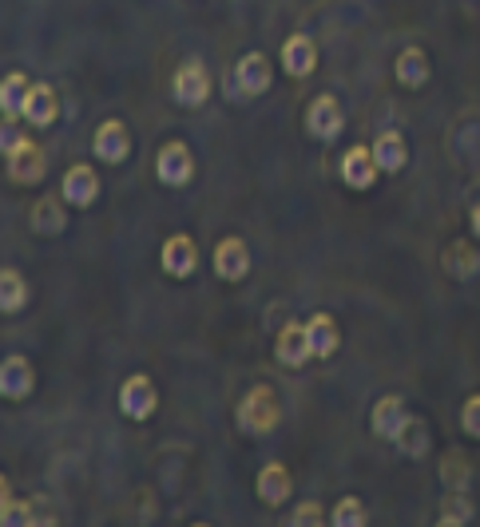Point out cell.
<instances>
[{"label":"cell","mask_w":480,"mask_h":527,"mask_svg":"<svg viewBox=\"0 0 480 527\" xmlns=\"http://www.w3.org/2000/svg\"><path fill=\"white\" fill-rule=\"evenodd\" d=\"M254 492H258V500L266 508H282L290 500V492H294V480H290L286 464H266L258 472V480H254Z\"/></svg>","instance_id":"19"},{"label":"cell","mask_w":480,"mask_h":527,"mask_svg":"<svg viewBox=\"0 0 480 527\" xmlns=\"http://www.w3.org/2000/svg\"><path fill=\"white\" fill-rule=\"evenodd\" d=\"M441 266H445L449 278H457V282H473V278H480V250L477 246H469V238H457V242L445 246Z\"/></svg>","instance_id":"18"},{"label":"cell","mask_w":480,"mask_h":527,"mask_svg":"<svg viewBox=\"0 0 480 527\" xmlns=\"http://www.w3.org/2000/svg\"><path fill=\"white\" fill-rule=\"evenodd\" d=\"M171 100L179 107H203L211 100V72L203 60H187L175 68V80H171Z\"/></svg>","instance_id":"4"},{"label":"cell","mask_w":480,"mask_h":527,"mask_svg":"<svg viewBox=\"0 0 480 527\" xmlns=\"http://www.w3.org/2000/svg\"><path fill=\"white\" fill-rule=\"evenodd\" d=\"M28 298H32V290H28V282H24V274H16V270H0V314H20L24 306H28Z\"/></svg>","instance_id":"25"},{"label":"cell","mask_w":480,"mask_h":527,"mask_svg":"<svg viewBox=\"0 0 480 527\" xmlns=\"http://www.w3.org/2000/svg\"><path fill=\"white\" fill-rule=\"evenodd\" d=\"M155 179L163 187H175V191L191 187V179H195V155H191V147L183 139H171V143L159 147V155H155Z\"/></svg>","instance_id":"2"},{"label":"cell","mask_w":480,"mask_h":527,"mask_svg":"<svg viewBox=\"0 0 480 527\" xmlns=\"http://www.w3.org/2000/svg\"><path fill=\"white\" fill-rule=\"evenodd\" d=\"M441 476H445V488H449V492H469V484H473V468H469L461 456H445Z\"/></svg>","instance_id":"28"},{"label":"cell","mask_w":480,"mask_h":527,"mask_svg":"<svg viewBox=\"0 0 480 527\" xmlns=\"http://www.w3.org/2000/svg\"><path fill=\"white\" fill-rule=\"evenodd\" d=\"M28 92H32V80H28L24 72L4 76V80H0V115L24 119V100H28Z\"/></svg>","instance_id":"23"},{"label":"cell","mask_w":480,"mask_h":527,"mask_svg":"<svg viewBox=\"0 0 480 527\" xmlns=\"http://www.w3.org/2000/svg\"><path fill=\"white\" fill-rule=\"evenodd\" d=\"M24 139H28V135H24V131H20V123H16V119H8V115H4V119H0V155H4V159H8V155H12V151H16V147H20V143H24Z\"/></svg>","instance_id":"31"},{"label":"cell","mask_w":480,"mask_h":527,"mask_svg":"<svg viewBox=\"0 0 480 527\" xmlns=\"http://www.w3.org/2000/svg\"><path fill=\"white\" fill-rule=\"evenodd\" d=\"M32 389H36V369H32V361L20 357V353L4 357V361H0V397H4V401H24V397H32Z\"/></svg>","instance_id":"10"},{"label":"cell","mask_w":480,"mask_h":527,"mask_svg":"<svg viewBox=\"0 0 480 527\" xmlns=\"http://www.w3.org/2000/svg\"><path fill=\"white\" fill-rule=\"evenodd\" d=\"M56 115H60L56 92H52L48 84H32V92H28V100H24V123H28V127H52Z\"/></svg>","instance_id":"22"},{"label":"cell","mask_w":480,"mask_h":527,"mask_svg":"<svg viewBox=\"0 0 480 527\" xmlns=\"http://www.w3.org/2000/svg\"><path fill=\"white\" fill-rule=\"evenodd\" d=\"M318 524H326V516H322V504H298L294 508V516H290V527H318Z\"/></svg>","instance_id":"33"},{"label":"cell","mask_w":480,"mask_h":527,"mask_svg":"<svg viewBox=\"0 0 480 527\" xmlns=\"http://www.w3.org/2000/svg\"><path fill=\"white\" fill-rule=\"evenodd\" d=\"M473 516H477V508H473L469 492H449V496L441 500V512H437L441 527H465V524H473Z\"/></svg>","instance_id":"26"},{"label":"cell","mask_w":480,"mask_h":527,"mask_svg":"<svg viewBox=\"0 0 480 527\" xmlns=\"http://www.w3.org/2000/svg\"><path fill=\"white\" fill-rule=\"evenodd\" d=\"M469 226H473V238H480V199L477 207H473V214H469Z\"/></svg>","instance_id":"35"},{"label":"cell","mask_w":480,"mask_h":527,"mask_svg":"<svg viewBox=\"0 0 480 527\" xmlns=\"http://www.w3.org/2000/svg\"><path fill=\"white\" fill-rule=\"evenodd\" d=\"M369 151H373L381 175H397V171H405V163H409V143H405L401 131H381V135L373 139Z\"/></svg>","instance_id":"21"},{"label":"cell","mask_w":480,"mask_h":527,"mask_svg":"<svg viewBox=\"0 0 480 527\" xmlns=\"http://www.w3.org/2000/svg\"><path fill=\"white\" fill-rule=\"evenodd\" d=\"M397 444L405 448V456H425V448H429V432H425V424L409 421V428L401 432V440H397Z\"/></svg>","instance_id":"30"},{"label":"cell","mask_w":480,"mask_h":527,"mask_svg":"<svg viewBox=\"0 0 480 527\" xmlns=\"http://www.w3.org/2000/svg\"><path fill=\"white\" fill-rule=\"evenodd\" d=\"M44 175H48V155L40 151V143L24 139V143L8 155V179H12L16 187H36Z\"/></svg>","instance_id":"8"},{"label":"cell","mask_w":480,"mask_h":527,"mask_svg":"<svg viewBox=\"0 0 480 527\" xmlns=\"http://www.w3.org/2000/svg\"><path fill=\"white\" fill-rule=\"evenodd\" d=\"M64 226H68V214H64V199L48 195V199H40V203L32 207V230H36V234H44V238H56V234H60Z\"/></svg>","instance_id":"24"},{"label":"cell","mask_w":480,"mask_h":527,"mask_svg":"<svg viewBox=\"0 0 480 527\" xmlns=\"http://www.w3.org/2000/svg\"><path fill=\"white\" fill-rule=\"evenodd\" d=\"M409 405L401 401V397H381L377 405H373V413H369V428H373V436L377 440H385V444H397L401 440V432L409 428Z\"/></svg>","instance_id":"7"},{"label":"cell","mask_w":480,"mask_h":527,"mask_svg":"<svg viewBox=\"0 0 480 527\" xmlns=\"http://www.w3.org/2000/svg\"><path fill=\"white\" fill-rule=\"evenodd\" d=\"M393 76H397L401 88L421 92V88L429 84V76H433V64H429L425 48H405V52L397 56V64H393Z\"/></svg>","instance_id":"20"},{"label":"cell","mask_w":480,"mask_h":527,"mask_svg":"<svg viewBox=\"0 0 480 527\" xmlns=\"http://www.w3.org/2000/svg\"><path fill=\"white\" fill-rule=\"evenodd\" d=\"M250 250H246V242L242 238H223L219 246H215V274L223 278V282H242L246 274H250Z\"/></svg>","instance_id":"16"},{"label":"cell","mask_w":480,"mask_h":527,"mask_svg":"<svg viewBox=\"0 0 480 527\" xmlns=\"http://www.w3.org/2000/svg\"><path fill=\"white\" fill-rule=\"evenodd\" d=\"M155 409H159V393H155L151 377L131 373L120 385V413L127 421H151Z\"/></svg>","instance_id":"6"},{"label":"cell","mask_w":480,"mask_h":527,"mask_svg":"<svg viewBox=\"0 0 480 527\" xmlns=\"http://www.w3.org/2000/svg\"><path fill=\"white\" fill-rule=\"evenodd\" d=\"M342 131H346V111H342V100H338V96H330V92L314 96L310 107H306V135H310V139H318V143H334V139H342Z\"/></svg>","instance_id":"3"},{"label":"cell","mask_w":480,"mask_h":527,"mask_svg":"<svg viewBox=\"0 0 480 527\" xmlns=\"http://www.w3.org/2000/svg\"><path fill=\"white\" fill-rule=\"evenodd\" d=\"M0 527H36V504L8 500V508L0 512Z\"/></svg>","instance_id":"29"},{"label":"cell","mask_w":480,"mask_h":527,"mask_svg":"<svg viewBox=\"0 0 480 527\" xmlns=\"http://www.w3.org/2000/svg\"><path fill=\"white\" fill-rule=\"evenodd\" d=\"M92 151H96L100 163L120 167L123 159L131 155V131L123 127L120 119H104V123L96 127V135H92Z\"/></svg>","instance_id":"11"},{"label":"cell","mask_w":480,"mask_h":527,"mask_svg":"<svg viewBox=\"0 0 480 527\" xmlns=\"http://www.w3.org/2000/svg\"><path fill=\"white\" fill-rule=\"evenodd\" d=\"M461 428L469 440H480V393H473L465 405H461Z\"/></svg>","instance_id":"32"},{"label":"cell","mask_w":480,"mask_h":527,"mask_svg":"<svg viewBox=\"0 0 480 527\" xmlns=\"http://www.w3.org/2000/svg\"><path fill=\"white\" fill-rule=\"evenodd\" d=\"M235 421L246 436H270L278 421H282V405H278V393L270 385H254L246 389V397L239 401L235 409Z\"/></svg>","instance_id":"1"},{"label":"cell","mask_w":480,"mask_h":527,"mask_svg":"<svg viewBox=\"0 0 480 527\" xmlns=\"http://www.w3.org/2000/svg\"><path fill=\"white\" fill-rule=\"evenodd\" d=\"M159 266L171 274V278H191L199 270V246L191 234H171L159 250Z\"/></svg>","instance_id":"9"},{"label":"cell","mask_w":480,"mask_h":527,"mask_svg":"<svg viewBox=\"0 0 480 527\" xmlns=\"http://www.w3.org/2000/svg\"><path fill=\"white\" fill-rule=\"evenodd\" d=\"M60 199L68 207H92L100 199V175H96V167H88V163L68 167V175L60 183Z\"/></svg>","instance_id":"13"},{"label":"cell","mask_w":480,"mask_h":527,"mask_svg":"<svg viewBox=\"0 0 480 527\" xmlns=\"http://www.w3.org/2000/svg\"><path fill=\"white\" fill-rule=\"evenodd\" d=\"M306 341H310V357L314 361H330L342 345V333H338V321L330 314H310L306 321Z\"/></svg>","instance_id":"17"},{"label":"cell","mask_w":480,"mask_h":527,"mask_svg":"<svg viewBox=\"0 0 480 527\" xmlns=\"http://www.w3.org/2000/svg\"><path fill=\"white\" fill-rule=\"evenodd\" d=\"M342 183L350 187V191H369L373 183H377V175H381V167H377V159H373V151L369 147H350L346 155H342Z\"/></svg>","instance_id":"14"},{"label":"cell","mask_w":480,"mask_h":527,"mask_svg":"<svg viewBox=\"0 0 480 527\" xmlns=\"http://www.w3.org/2000/svg\"><path fill=\"white\" fill-rule=\"evenodd\" d=\"M274 357L286 369H302L310 361V341H306V321H286L278 341H274Z\"/></svg>","instance_id":"15"},{"label":"cell","mask_w":480,"mask_h":527,"mask_svg":"<svg viewBox=\"0 0 480 527\" xmlns=\"http://www.w3.org/2000/svg\"><path fill=\"white\" fill-rule=\"evenodd\" d=\"M330 524L334 527H365L369 524V512H365V504H361L358 496H346V500H338V504H334Z\"/></svg>","instance_id":"27"},{"label":"cell","mask_w":480,"mask_h":527,"mask_svg":"<svg viewBox=\"0 0 480 527\" xmlns=\"http://www.w3.org/2000/svg\"><path fill=\"white\" fill-rule=\"evenodd\" d=\"M314 68H318V44L306 32L286 36V44H282V72L290 80H306V76H314Z\"/></svg>","instance_id":"12"},{"label":"cell","mask_w":480,"mask_h":527,"mask_svg":"<svg viewBox=\"0 0 480 527\" xmlns=\"http://www.w3.org/2000/svg\"><path fill=\"white\" fill-rule=\"evenodd\" d=\"M231 92L239 100H254V96H266L270 84H274V64L262 56V52H246L239 64H235V76H231Z\"/></svg>","instance_id":"5"},{"label":"cell","mask_w":480,"mask_h":527,"mask_svg":"<svg viewBox=\"0 0 480 527\" xmlns=\"http://www.w3.org/2000/svg\"><path fill=\"white\" fill-rule=\"evenodd\" d=\"M8 500H12V488H8V480H4V476H0V512H4V508H8Z\"/></svg>","instance_id":"34"}]
</instances>
